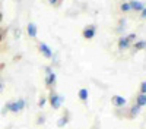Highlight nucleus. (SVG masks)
Returning <instances> with one entry per match:
<instances>
[{
    "label": "nucleus",
    "instance_id": "nucleus-22",
    "mask_svg": "<svg viewBox=\"0 0 146 129\" xmlns=\"http://www.w3.org/2000/svg\"><path fill=\"white\" fill-rule=\"evenodd\" d=\"M51 70H53V69H51L50 66H47V68H45V74H48V72H51Z\"/></svg>",
    "mask_w": 146,
    "mask_h": 129
},
{
    "label": "nucleus",
    "instance_id": "nucleus-7",
    "mask_svg": "<svg viewBox=\"0 0 146 129\" xmlns=\"http://www.w3.org/2000/svg\"><path fill=\"white\" fill-rule=\"evenodd\" d=\"M131 47V41L127 37H120L118 38V49L120 50H127Z\"/></svg>",
    "mask_w": 146,
    "mask_h": 129
},
{
    "label": "nucleus",
    "instance_id": "nucleus-16",
    "mask_svg": "<svg viewBox=\"0 0 146 129\" xmlns=\"http://www.w3.org/2000/svg\"><path fill=\"white\" fill-rule=\"evenodd\" d=\"M140 92L142 94H146V81L140 84Z\"/></svg>",
    "mask_w": 146,
    "mask_h": 129
},
{
    "label": "nucleus",
    "instance_id": "nucleus-17",
    "mask_svg": "<svg viewBox=\"0 0 146 129\" xmlns=\"http://www.w3.org/2000/svg\"><path fill=\"white\" fill-rule=\"evenodd\" d=\"M127 38L133 43V41H136V38H137V35L136 34H130V35H127Z\"/></svg>",
    "mask_w": 146,
    "mask_h": 129
},
{
    "label": "nucleus",
    "instance_id": "nucleus-11",
    "mask_svg": "<svg viewBox=\"0 0 146 129\" xmlns=\"http://www.w3.org/2000/svg\"><path fill=\"white\" fill-rule=\"evenodd\" d=\"M88 96H89V92H88L86 88H80L79 90V98L82 101H88Z\"/></svg>",
    "mask_w": 146,
    "mask_h": 129
},
{
    "label": "nucleus",
    "instance_id": "nucleus-3",
    "mask_svg": "<svg viewBox=\"0 0 146 129\" xmlns=\"http://www.w3.org/2000/svg\"><path fill=\"white\" fill-rule=\"evenodd\" d=\"M83 37L86 38V40H91L95 37V34H96V27L95 25H88V27H85L83 28Z\"/></svg>",
    "mask_w": 146,
    "mask_h": 129
},
{
    "label": "nucleus",
    "instance_id": "nucleus-4",
    "mask_svg": "<svg viewBox=\"0 0 146 129\" xmlns=\"http://www.w3.org/2000/svg\"><path fill=\"white\" fill-rule=\"evenodd\" d=\"M111 103H113V106H115V107H124V106L127 104V100L123 96H113Z\"/></svg>",
    "mask_w": 146,
    "mask_h": 129
},
{
    "label": "nucleus",
    "instance_id": "nucleus-25",
    "mask_svg": "<svg viewBox=\"0 0 146 129\" xmlns=\"http://www.w3.org/2000/svg\"><path fill=\"white\" fill-rule=\"evenodd\" d=\"M0 21H2V15H0Z\"/></svg>",
    "mask_w": 146,
    "mask_h": 129
},
{
    "label": "nucleus",
    "instance_id": "nucleus-12",
    "mask_svg": "<svg viewBox=\"0 0 146 129\" xmlns=\"http://www.w3.org/2000/svg\"><path fill=\"white\" fill-rule=\"evenodd\" d=\"M146 49V40H139L135 43V50H145Z\"/></svg>",
    "mask_w": 146,
    "mask_h": 129
},
{
    "label": "nucleus",
    "instance_id": "nucleus-13",
    "mask_svg": "<svg viewBox=\"0 0 146 129\" xmlns=\"http://www.w3.org/2000/svg\"><path fill=\"white\" fill-rule=\"evenodd\" d=\"M67 122H69V116L66 114V116L60 117V119L57 120V126H58V128H63L64 125H67Z\"/></svg>",
    "mask_w": 146,
    "mask_h": 129
},
{
    "label": "nucleus",
    "instance_id": "nucleus-9",
    "mask_svg": "<svg viewBox=\"0 0 146 129\" xmlns=\"http://www.w3.org/2000/svg\"><path fill=\"white\" fill-rule=\"evenodd\" d=\"M129 3L131 6V10H135V12H140L145 7V5L142 2H139V0H131V2H129Z\"/></svg>",
    "mask_w": 146,
    "mask_h": 129
},
{
    "label": "nucleus",
    "instance_id": "nucleus-14",
    "mask_svg": "<svg viewBox=\"0 0 146 129\" xmlns=\"http://www.w3.org/2000/svg\"><path fill=\"white\" fill-rule=\"evenodd\" d=\"M140 106L139 104H135V106H131V109H130V113H131V116H137L139 113H140Z\"/></svg>",
    "mask_w": 146,
    "mask_h": 129
},
{
    "label": "nucleus",
    "instance_id": "nucleus-5",
    "mask_svg": "<svg viewBox=\"0 0 146 129\" xmlns=\"http://www.w3.org/2000/svg\"><path fill=\"white\" fill-rule=\"evenodd\" d=\"M38 49H40V51H41V54H42L44 57H47V59H51V57H53V51H51V49H50V47H48L45 43H40Z\"/></svg>",
    "mask_w": 146,
    "mask_h": 129
},
{
    "label": "nucleus",
    "instance_id": "nucleus-20",
    "mask_svg": "<svg viewBox=\"0 0 146 129\" xmlns=\"http://www.w3.org/2000/svg\"><path fill=\"white\" fill-rule=\"evenodd\" d=\"M45 101H47V100H45V98H41V100H40V103H38V104H40V106H41V107H42V106H44V104H45Z\"/></svg>",
    "mask_w": 146,
    "mask_h": 129
},
{
    "label": "nucleus",
    "instance_id": "nucleus-19",
    "mask_svg": "<svg viewBox=\"0 0 146 129\" xmlns=\"http://www.w3.org/2000/svg\"><path fill=\"white\" fill-rule=\"evenodd\" d=\"M140 15H142V18H146V7H143L140 10Z\"/></svg>",
    "mask_w": 146,
    "mask_h": 129
},
{
    "label": "nucleus",
    "instance_id": "nucleus-8",
    "mask_svg": "<svg viewBox=\"0 0 146 129\" xmlns=\"http://www.w3.org/2000/svg\"><path fill=\"white\" fill-rule=\"evenodd\" d=\"M36 31H38V28H36V25L34 22H29L28 23V27H27V32L31 38H35L36 37Z\"/></svg>",
    "mask_w": 146,
    "mask_h": 129
},
{
    "label": "nucleus",
    "instance_id": "nucleus-15",
    "mask_svg": "<svg viewBox=\"0 0 146 129\" xmlns=\"http://www.w3.org/2000/svg\"><path fill=\"white\" fill-rule=\"evenodd\" d=\"M120 9H121V12H130V10H131V6H130L129 2H124L123 5L120 6Z\"/></svg>",
    "mask_w": 146,
    "mask_h": 129
},
{
    "label": "nucleus",
    "instance_id": "nucleus-21",
    "mask_svg": "<svg viewBox=\"0 0 146 129\" xmlns=\"http://www.w3.org/2000/svg\"><path fill=\"white\" fill-rule=\"evenodd\" d=\"M44 120H45V117H44V116L38 117V123H44Z\"/></svg>",
    "mask_w": 146,
    "mask_h": 129
},
{
    "label": "nucleus",
    "instance_id": "nucleus-10",
    "mask_svg": "<svg viewBox=\"0 0 146 129\" xmlns=\"http://www.w3.org/2000/svg\"><path fill=\"white\" fill-rule=\"evenodd\" d=\"M136 104H139L140 107H145V106H146V94L139 92V96L136 98Z\"/></svg>",
    "mask_w": 146,
    "mask_h": 129
},
{
    "label": "nucleus",
    "instance_id": "nucleus-1",
    "mask_svg": "<svg viewBox=\"0 0 146 129\" xmlns=\"http://www.w3.org/2000/svg\"><path fill=\"white\" fill-rule=\"evenodd\" d=\"M25 106H27V101L23 100V98H21V100H18V101H10V103H7L5 107H3V114L9 110V112H12V113H18V112H21V110H23L25 109Z\"/></svg>",
    "mask_w": 146,
    "mask_h": 129
},
{
    "label": "nucleus",
    "instance_id": "nucleus-2",
    "mask_svg": "<svg viewBox=\"0 0 146 129\" xmlns=\"http://www.w3.org/2000/svg\"><path fill=\"white\" fill-rule=\"evenodd\" d=\"M50 104H51V107L54 110H58L60 107H62V104H63V97L58 96L57 92L51 91L50 92Z\"/></svg>",
    "mask_w": 146,
    "mask_h": 129
},
{
    "label": "nucleus",
    "instance_id": "nucleus-6",
    "mask_svg": "<svg viewBox=\"0 0 146 129\" xmlns=\"http://www.w3.org/2000/svg\"><path fill=\"white\" fill-rule=\"evenodd\" d=\"M56 81H57V76H56V74L53 72V70L48 72V74H45V85L47 87H54Z\"/></svg>",
    "mask_w": 146,
    "mask_h": 129
},
{
    "label": "nucleus",
    "instance_id": "nucleus-23",
    "mask_svg": "<svg viewBox=\"0 0 146 129\" xmlns=\"http://www.w3.org/2000/svg\"><path fill=\"white\" fill-rule=\"evenodd\" d=\"M2 91H3V82L0 81V92H2Z\"/></svg>",
    "mask_w": 146,
    "mask_h": 129
},
{
    "label": "nucleus",
    "instance_id": "nucleus-18",
    "mask_svg": "<svg viewBox=\"0 0 146 129\" xmlns=\"http://www.w3.org/2000/svg\"><path fill=\"white\" fill-rule=\"evenodd\" d=\"M58 2H60V0H48V3L53 5V6H57V5H58Z\"/></svg>",
    "mask_w": 146,
    "mask_h": 129
},
{
    "label": "nucleus",
    "instance_id": "nucleus-24",
    "mask_svg": "<svg viewBox=\"0 0 146 129\" xmlns=\"http://www.w3.org/2000/svg\"><path fill=\"white\" fill-rule=\"evenodd\" d=\"M0 40H2V32H0Z\"/></svg>",
    "mask_w": 146,
    "mask_h": 129
}]
</instances>
